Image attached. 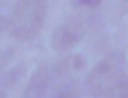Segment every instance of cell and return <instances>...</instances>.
<instances>
[{
    "instance_id": "1",
    "label": "cell",
    "mask_w": 128,
    "mask_h": 98,
    "mask_svg": "<svg viewBox=\"0 0 128 98\" xmlns=\"http://www.w3.org/2000/svg\"><path fill=\"white\" fill-rule=\"evenodd\" d=\"M128 78V60L122 52H112L100 60L86 78L88 90L96 98H106Z\"/></svg>"
},
{
    "instance_id": "2",
    "label": "cell",
    "mask_w": 128,
    "mask_h": 98,
    "mask_svg": "<svg viewBox=\"0 0 128 98\" xmlns=\"http://www.w3.org/2000/svg\"><path fill=\"white\" fill-rule=\"evenodd\" d=\"M46 18V4L40 0H24L16 2L10 20L8 30L16 40H32L42 30Z\"/></svg>"
},
{
    "instance_id": "3",
    "label": "cell",
    "mask_w": 128,
    "mask_h": 98,
    "mask_svg": "<svg viewBox=\"0 0 128 98\" xmlns=\"http://www.w3.org/2000/svg\"><path fill=\"white\" fill-rule=\"evenodd\" d=\"M54 78H56V74H54L52 66H40L30 76V80L22 92V98H44L46 92L50 90V84Z\"/></svg>"
},
{
    "instance_id": "4",
    "label": "cell",
    "mask_w": 128,
    "mask_h": 98,
    "mask_svg": "<svg viewBox=\"0 0 128 98\" xmlns=\"http://www.w3.org/2000/svg\"><path fill=\"white\" fill-rule=\"evenodd\" d=\"M82 38V30L76 24H62L54 30L52 34V48L58 52H66L70 50L78 40Z\"/></svg>"
},
{
    "instance_id": "5",
    "label": "cell",
    "mask_w": 128,
    "mask_h": 98,
    "mask_svg": "<svg viewBox=\"0 0 128 98\" xmlns=\"http://www.w3.org/2000/svg\"><path fill=\"white\" fill-rule=\"evenodd\" d=\"M84 64H86L84 56H80V54H68V56H64L58 64H54L52 68H54L56 78H62V76H70V74L80 72V70L84 68Z\"/></svg>"
},
{
    "instance_id": "6",
    "label": "cell",
    "mask_w": 128,
    "mask_h": 98,
    "mask_svg": "<svg viewBox=\"0 0 128 98\" xmlns=\"http://www.w3.org/2000/svg\"><path fill=\"white\" fill-rule=\"evenodd\" d=\"M50 98H80L78 84H76L74 80H64V82H60V84L52 90Z\"/></svg>"
},
{
    "instance_id": "7",
    "label": "cell",
    "mask_w": 128,
    "mask_h": 98,
    "mask_svg": "<svg viewBox=\"0 0 128 98\" xmlns=\"http://www.w3.org/2000/svg\"><path fill=\"white\" fill-rule=\"evenodd\" d=\"M106 98H128V78H126L114 92H110Z\"/></svg>"
},
{
    "instance_id": "8",
    "label": "cell",
    "mask_w": 128,
    "mask_h": 98,
    "mask_svg": "<svg viewBox=\"0 0 128 98\" xmlns=\"http://www.w3.org/2000/svg\"><path fill=\"white\" fill-rule=\"evenodd\" d=\"M10 60H12V50L10 48H0V74L6 70Z\"/></svg>"
},
{
    "instance_id": "9",
    "label": "cell",
    "mask_w": 128,
    "mask_h": 98,
    "mask_svg": "<svg viewBox=\"0 0 128 98\" xmlns=\"http://www.w3.org/2000/svg\"><path fill=\"white\" fill-rule=\"evenodd\" d=\"M74 4H78V6H86V8H96L100 2H98V0H78V2H74Z\"/></svg>"
},
{
    "instance_id": "10",
    "label": "cell",
    "mask_w": 128,
    "mask_h": 98,
    "mask_svg": "<svg viewBox=\"0 0 128 98\" xmlns=\"http://www.w3.org/2000/svg\"><path fill=\"white\" fill-rule=\"evenodd\" d=\"M4 28H8V20H6V18H4L2 14H0V32H2Z\"/></svg>"
},
{
    "instance_id": "11",
    "label": "cell",
    "mask_w": 128,
    "mask_h": 98,
    "mask_svg": "<svg viewBox=\"0 0 128 98\" xmlns=\"http://www.w3.org/2000/svg\"><path fill=\"white\" fill-rule=\"evenodd\" d=\"M0 98H6V96H4V92H2V90H0Z\"/></svg>"
}]
</instances>
